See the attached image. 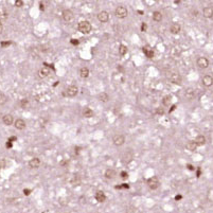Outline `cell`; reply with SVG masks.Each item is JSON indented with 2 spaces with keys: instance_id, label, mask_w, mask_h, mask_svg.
I'll list each match as a JSON object with an SVG mask.
<instances>
[{
  "instance_id": "cell-1",
  "label": "cell",
  "mask_w": 213,
  "mask_h": 213,
  "mask_svg": "<svg viewBox=\"0 0 213 213\" xmlns=\"http://www.w3.org/2000/svg\"><path fill=\"white\" fill-rule=\"evenodd\" d=\"M77 28H79V31H80L81 33H83V34H89V33L91 32V24H90V22L89 21H81L80 24H79V26H77Z\"/></svg>"
},
{
  "instance_id": "cell-2",
  "label": "cell",
  "mask_w": 213,
  "mask_h": 213,
  "mask_svg": "<svg viewBox=\"0 0 213 213\" xmlns=\"http://www.w3.org/2000/svg\"><path fill=\"white\" fill-rule=\"evenodd\" d=\"M115 14L118 18H125V17H127V15H128V11H127V9L124 5H119V7H117V9H116Z\"/></svg>"
},
{
  "instance_id": "cell-3",
  "label": "cell",
  "mask_w": 213,
  "mask_h": 213,
  "mask_svg": "<svg viewBox=\"0 0 213 213\" xmlns=\"http://www.w3.org/2000/svg\"><path fill=\"white\" fill-rule=\"evenodd\" d=\"M148 188H150L151 190H156V189L159 188L160 181H159V179H158V177L153 176V177H151L150 179L148 180Z\"/></svg>"
},
{
  "instance_id": "cell-4",
  "label": "cell",
  "mask_w": 213,
  "mask_h": 213,
  "mask_svg": "<svg viewBox=\"0 0 213 213\" xmlns=\"http://www.w3.org/2000/svg\"><path fill=\"white\" fill-rule=\"evenodd\" d=\"M77 92H79V89H77L76 86H74V85H71V86H68L67 88L65 89V96H70V98H73V96H75L77 94Z\"/></svg>"
},
{
  "instance_id": "cell-5",
  "label": "cell",
  "mask_w": 213,
  "mask_h": 213,
  "mask_svg": "<svg viewBox=\"0 0 213 213\" xmlns=\"http://www.w3.org/2000/svg\"><path fill=\"white\" fill-rule=\"evenodd\" d=\"M134 159V153L131 150L126 151L124 154L122 155V162L124 164H128L129 162H131Z\"/></svg>"
},
{
  "instance_id": "cell-6",
  "label": "cell",
  "mask_w": 213,
  "mask_h": 213,
  "mask_svg": "<svg viewBox=\"0 0 213 213\" xmlns=\"http://www.w3.org/2000/svg\"><path fill=\"white\" fill-rule=\"evenodd\" d=\"M113 141H114V143H115V145H117V146H121V145L124 144L125 137L123 136V135L118 134V135H115V136H114Z\"/></svg>"
},
{
  "instance_id": "cell-7",
  "label": "cell",
  "mask_w": 213,
  "mask_h": 213,
  "mask_svg": "<svg viewBox=\"0 0 213 213\" xmlns=\"http://www.w3.org/2000/svg\"><path fill=\"white\" fill-rule=\"evenodd\" d=\"M63 18H64V20L67 21V22L72 21L73 18H74V15H73L72 11H70V10H64L63 11Z\"/></svg>"
},
{
  "instance_id": "cell-8",
  "label": "cell",
  "mask_w": 213,
  "mask_h": 213,
  "mask_svg": "<svg viewBox=\"0 0 213 213\" xmlns=\"http://www.w3.org/2000/svg\"><path fill=\"white\" fill-rule=\"evenodd\" d=\"M170 80L175 85H181V83H183V79H181V76L178 74V73H173V74H171Z\"/></svg>"
},
{
  "instance_id": "cell-9",
  "label": "cell",
  "mask_w": 213,
  "mask_h": 213,
  "mask_svg": "<svg viewBox=\"0 0 213 213\" xmlns=\"http://www.w3.org/2000/svg\"><path fill=\"white\" fill-rule=\"evenodd\" d=\"M197 66H198L199 68H201V69L208 68L209 61L206 59V57H199V59H197Z\"/></svg>"
},
{
  "instance_id": "cell-10",
  "label": "cell",
  "mask_w": 213,
  "mask_h": 213,
  "mask_svg": "<svg viewBox=\"0 0 213 213\" xmlns=\"http://www.w3.org/2000/svg\"><path fill=\"white\" fill-rule=\"evenodd\" d=\"M142 51L148 59H153V57H154V50L152 49L151 46H145V47H143Z\"/></svg>"
},
{
  "instance_id": "cell-11",
  "label": "cell",
  "mask_w": 213,
  "mask_h": 213,
  "mask_svg": "<svg viewBox=\"0 0 213 213\" xmlns=\"http://www.w3.org/2000/svg\"><path fill=\"white\" fill-rule=\"evenodd\" d=\"M98 19L100 22H107L108 19H109V14H108L106 11H102L98 14Z\"/></svg>"
},
{
  "instance_id": "cell-12",
  "label": "cell",
  "mask_w": 213,
  "mask_h": 213,
  "mask_svg": "<svg viewBox=\"0 0 213 213\" xmlns=\"http://www.w3.org/2000/svg\"><path fill=\"white\" fill-rule=\"evenodd\" d=\"M201 82H203V85H204V86L210 87V86H212V84H213V77L211 76V75H205V76L203 77Z\"/></svg>"
},
{
  "instance_id": "cell-13",
  "label": "cell",
  "mask_w": 213,
  "mask_h": 213,
  "mask_svg": "<svg viewBox=\"0 0 213 213\" xmlns=\"http://www.w3.org/2000/svg\"><path fill=\"white\" fill-rule=\"evenodd\" d=\"M14 126L16 129L22 131V129L26 128V122H24L22 119H17L16 121L14 122Z\"/></svg>"
},
{
  "instance_id": "cell-14",
  "label": "cell",
  "mask_w": 213,
  "mask_h": 213,
  "mask_svg": "<svg viewBox=\"0 0 213 213\" xmlns=\"http://www.w3.org/2000/svg\"><path fill=\"white\" fill-rule=\"evenodd\" d=\"M2 121L3 123H4L5 125H7V126H10V125H12L13 123H14V118H13L12 115H4L2 118Z\"/></svg>"
},
{
  "instance_id": "cell-15",
  "label": "cell",
  "mask_w": 213,
  "mask_h": 213,
  "mask_svg": "<svg viewBox=\"0 0 213 213\" xmlns=\"http://www.w3.org/2000/svg\"><path fill=\"white\" fill-rule=\"evenodd\" d=\"M38 74H39V77H42V79L47 77L48 75L50 74V68L48 67V66H44V67H42V68L39 70Z\"/></svg>"
},
{
  "instance_id": "cell-16",
  "label": "cell",
  "mask_w": 213,
  "mask_h": 213,
  "mask_svg": "<svg viewBox=\"0 0 213 213\" xmlns=\"http://www.w3.org/2000/svg\"><path fill=\"white\" fill-rule=\"evenodd\" d=\"M203 15L206 18H212L213 17V7H206L203 10Z\"/></svg>"
},
{
  "instance_id": "cell-17",
  "label": "cell",
  "mask_w": 213,
  "mask_h": 213,
  "mask_svg": "<svg viewBox=\"0 0 213 213\" xmlns=\"http://www.w3.org/2000/svg\"><path fill=\"white\" fill-rule=\"evenodd\" d=\"M29 166H30V168H32V169H37V168H39L40 166V160L38 159V158H32V159L29 161Z\"/></svg>"
},
{
  "instance_id": "cell-18",
  "label": "cell",
  "mask_w": 213,
  "mask_h": 213,
  "mask_svg": "<svg viewBox=\"0 0 213 213\" xmlns=\"http://www.w3.org/2000/svg\"><path fill=\"white\" fill-rule=\"evenodd\" d=\"M96 199L98 203H104L106 200V195L103 191H98L96 193Z\"/></svg>"
},
{
  "instance_id": "cell-19",
  "label": "cell",
  "mask_w": 213,
  "mask_h": 213,
  "mask_svg": "<svg viewBox=\"0 0 213 213\" xmlns=\"http://www.w3.org/2000/svg\"><path fill=\"white\" fill-rule=\"evenodd\" d=\"M181 30V27L179 24H177V22H174V24H172V26L170 27V31H171V33H173V34H178V33L180 32Z\"/></svg>"
},
{
  "instance_id": "cell-20",
  "label": "cell",
  "mask_w": 213,
  "mask_h": 213,
  "mask_svg": "<svg viewBox=\"0 0 213 213\" xmlns=\"http://www.w3.org/2000/svg\"><path fill=\"white\" fill-rule=\"evenodd\" d=\"M82 114H83V117H85V118L94 117V111H92V110L90 109L89 107H85L84 109H83Z\"/></svg>"
},
{
  "instance_id": "cell-21",
  "label": "cell",
  "mask_w": 213,
  "mask_h": 213,
  "mask_svg": "<svg viewBox=\"0 0 213 213\" xmlns=\"http://www.w3.org/2000/svg\"><path fill=\"white\" fill-rule=\"evenodd\" d=\"M195 143H196L197 146H203V145H205V143H206V138H205L204 136H197L196 139H195Z\"/></svg>"
},
{
  "instance_id": "cell-22",
  "label": "cell",
  "mask_w": 213,
  "mask_h": 213,
  "mask_svg": "<svg viewBox=\"0 0 213 213\" xmlns=\"http://www.w3.org/2000/svg\"><path fill=\"white\" fill-rule=\"evenodd\" d=\"M116 176V171L113 169H107L105 171V177L107 178V179H113V178H115Z\"/></svg>"
},
{
  "instance_id": "cell-23",
  "label": "cell",
  "mask_w": 213,
  "mask_h": 213,
  "mask_svg": "<svg viewBox=\"0 0 213 213\" xmlns=\"http://www.w3.org/2000/svg\"><path fill=\"white\" fill-rule=\"evenodd\" d=\"M80 75H81V77H83V79H86V77H88L89 76V69L86 68V67H83V68H81Z\"/></svg>"
},
{
  "instance_id": "cell-24",
  "label": "cell",
  "mask_w": 213,
  "mask_h": 213,
  "mask_svg": "<svg viewBox=\"0 0 213 213\" xmlns=\"http://www.w3.org/2000/svg\"><path fill=\"white\" fill-rule=\"evenodd\" d=\"M197 145L196 143H195V141H189V142L187 143V148L189 151H191V152H194L195 150H196Z\"/></svg>"
},
{
  "instance_id": "cell-25",
  "label": "cell",
  "mask_w": 213,
  "mask_h": 213,
  "mask_svg": "<svg viewBox=\"0 0 213 213\" xmlns=\"http://www.w3.org/2000/svg\"><path fill=\"white\" fill-rule=\"evenodd\" d=\"M161 19H162V14L160 12L156 11V12L153 13V20L158 22V21H161Z\"/></svg>"
},
{
  "instance_id": "cell-26",
  "label": "cell",
  "mask_w": 213,
  "mask_h": 213,
  "mask_svg": "<svg viewBox=\"0 0 213 213\" xmlns=\"http://www.w3.org/2000/svg\"><path fill=\"white\" fill-rule=\"evenodd\" d=\"M99 100L102 101V102H107L109 100V96L106 92H102V94H99Z\"/></svg>"
},
{
  "instance_id": "cell-27",
  "label": "cell",
  "mask_w": 213,
  "mask_h": 213,
  "mask_svg": "<svg viewBox=\"0 0 213 213\" xmlns=\"http://www.w3.org/2000/svg\"><path fill=\"white\" fill-rule=\"evenodd\" d=\"M163 105H166V106H170L171 105V103H172V96H170V94H168V96H166L163 98Z\"/></svg>"
},
{
  "instance_id": "cell-28",
  "label": "cell",
  "mask_w": 213,
  "mask_h": 213,
  "mask_svg": "<svg viewBox=\"0 0 213 213\" xmlns=\"http://www.w3.org/2000/svg\"><path fill=\"white\" fill-rule=\"evenodd\" d=\"M186 96H187L188 99H192L193 96H194V89L188 88L187 90H186Z\"/></svg>"
},
{
  "instance_id": "cell-29",
  "label": "cell",
  "mask_w": 213,
  "mask_h": 213,
  "mask_svg": "<svg viewBox=\"0 0 213 213\" xmlns=\"http://www.w3.org/2000/svg\"><path fill=\"white\" fill-rule=\"evenodd\" d=\"M127 53V47L125 45H121L119 47V54L120 55H125Z\"/></svg>"
},
{
  "instance_id": "cell-30",
  "label": "cell",
  "mask_w": 213,
  "mask_h": 213,
  "mask_svg": "<svg viewBox=\"0 0 213 213\" xmlns=\"http://www.w3.org/2000/svg\"><path fill=\"white\" fill-rule=\"evenodd\" d=\"M7 102V98L5 94H3L2 92H0V105H4Z\"/></svg>"
},
{
  "instance_id": "cell-31",
  "label": "cell",
  "mask_w": 213,
  "mask_h": 213,
  "mask_svg": "<svg viewBox=\"0 0 213 213\" xmlns=\"http://www.w3.org/2000/svg\"><path fill=\"white\" fill-rule=\"evenodd\" d=\"M73 179L71 180V183H72V185H74V186H77L79 183H80V180H79V176L77 175H74L73 176Z\"/></svg>"
},
{
  "instance_id": "cell-32",
  "label": "cell",
  "mask_w": 213,
  "mask_h": 213,
  "mask_svg": "<svg viewBox=\"0 0 213 213\" xmlns=\"http://www.w3.org/2000/svg\"><path fill=\"white\" fill-rule=\"evenodd\" d=\"M28 100H27V99H22V100L20 101V106L22 108H26L27 107V105H28Z\"/></svg>"
},
{
  "instance_id": "cell-33",
  "label": "cell",
  "mask_w": 213,
  "mask_h": 213,
  "mask_svg": "<svg viewBox=\"0 0 213 213\" xmlns=\"http://www.w3.org/2000/svg\"><path fill=\"white\" fill-rule=\"evenodd\" d=\"M14 4H15V7H21L22 5H24V1L22 0H16L14 2Z\"/></svg>"
},
{
  "instance_id": "cell-34",
  "label": "cell",
  "mask_w": 213,
  "mask_h": 213,
  "mask_svg": "<svg viewBox=\"0 0 213 213\" xmlns=\"http://www.w3.org/2000/svg\"><path fill=\"white\" fill-rule=\"evenodd\" d=\"M129 186L127 183H122L120 186H116V189H128Z\"/></svg>"
},
{
  "instance_id": "cell-35",
  "label": "cell",
  "mask_w": 213,
  "mask_h": 213,
  "mask_svg": "<svg viewBox=\"0 0 213 213\" xmlns=\"http://www.w3.org/2000/svg\"><path fill=\"white\" fill-rule=\"evenodd\" d=\"M7 14L5 12H1V13H0V22H2V20L7 19Z\"/></svg>"
},
{
  "instance_id": "cell-36",
  "label": "cell",
  "mask_w": 213,
  "mask_h": 213,
  "mask_svg": "<svg viewBox=\"0 0 213 213\" xmlns=\"http://www.w3.org/2000/svg\"><path fill=\"white\" fill-rule=\"evenodd\" d=\"M146 30H148V24H145V22H142L141 24V31L142 32H146Z\"/></svg>"
},
{
  "instance_id": "cell-37",
  "label": "cell",
  "mask_w": 213,
  "mask_h": 213,
  "mask_svg": "<svg viewBox=\"0 0 213 213\" xmlns=\"http://www.w3.org/2000/svg\"><path fill=\"white\" fill-rule=\"evenodd\" d=\"M12 44L11 42H0V46L2 48H4V47H7V46H10V45Z\"/></svg>"
},
{
  "instance_id": "cell-38",
  "label": "cell",
  "mask_w": 213,
  "mask_h": 213,
  "mask_svg": "<svg viewBox=\"0 0 213 213\" xmlns=\"http://www.w3.org/2000/svg\"><path fill=\"white\" fill-rule=\"evenodd\" d=\"M121 178H123V179H126L127 178V176H128V174H127V172H125V171H122L121 172Z\"/></svg>"
},
{
  "instance_id": "cell-39",
  "label": "cell",
  "mask_w": 213,
  "mask_h": 213,
  "mask_svg": "<svg viewBox=\"0 0 213 213\" xmlns=\"http://www.w3.org/2000/svg\"><path fill=\"white\" fill-rule=\"evenodd\" d=\"M70 42H71V45H73V46H76V45H79V40L77 39H74V38H73V39H71L70 40Z\"/></svg>"
},
{
  "instance_id": "cell-40",
  "label": "cell",
  "mask_w": 213,
  "mask_h": 213,
  "mask_svg": "<svg viewBox=\"0 0 213 213\" xmlns=\"http://www.w3.org/2000/svg\"><path fill=\"white\" fill-rule=\"evenodd\" d=\"M5 146H7V148H11L13 146V142H11V141L7 140V144H5Z\"/></svg>"
},
{
  "instance_id": "cell-41",
  "label": "cell",
  "mask_w": 213,
  "mask_h": 213,
  "mask_svg": "<svg viewBox=\"0 0 213 213\" xmlns=\"http://www.w3.org/2000/svg\"><path fill=\"white\" fill-rule=\"evenodd\" d=\"M7 140L11 141V142H13V141H17V137H10Z\"/></svg>"
},
{
  "instance_id": "cell-42",
  "label": "cell",
  "mask_w": 213,
  "mask_h": 213,
  "mask_svg": "<svg viewBox=\"0 0 213 213\" xmlns=\"http://www.w3.org/2000/svg\"><path fill=\"white\" fill-rule=\"evenodd\" d=\"M30 192H31V190H29V189H24V195H29V194H30Z\"/></svg>"
},
{
  "instance_id": "cell-43",
  "label": "cell",
  "mask_w": 213,
  "mask_h": 213,
  "mask_svg": "<svg viewBox=\"0 0 213 213\" xmlns=\"http://www.w3.org/2000/svg\"><path fill=\"white\" fill-rule=\"evenodd\" d=\"M181 198H183V196H181V195H176V196H175L176 200H179V199H181Z\"/></svg>"
},
{
  "instance_id": "cell-44",
  "label": "cell",
  "mask_w": 213,
  "mask_h": 213,
  "mask_svg": "<svg viewBox=\"0 0 213 213\" xmlns=\"http://www.w3.org/2000/svg\"><path fill=\"white\" fill-rule=\"evenodd\" d=\"M187 168H188V169H189V170H191V171H193V170H194V168H193V166H191V164H188Z\"/></svg>"
},
{
  "instance_id": "cell-45",
  "label": "cell",
  "mask_w": 213,
  "mask_h": 213,
  "mask_svg": "<svg viewBox=\"0 0 213 213\" xmlns=\"http://www.w3.org/2000/svg\"><path fill=\"white\" fill-rule=\"evenodd\" d=\"M2 30H3V26H2V22H0V34L2 33Z\"/></svg>"
},
{
  "instance_id": "cell-46",
  "label": "cell",
  "mask_w": 213,
  "mask_h": 213,
  "mask_svg": "<svg viewBox=\"0 0 213 213\" xmlns=\"http://www.w3.org/2000/svg\"><path fill=\"white\" fill-rule=\"evenodd\" d=\"M156 113L157 114H163V109H160V108H159V109H157Z\"/></svg>"
},
{
  "instance_id": "cell-47",
  "label": "cell",
  "mask_w": 213,
  "mask_h": 213,
  "mask_svg": "<svg viewBox=\"0 0 213 213\" xmlns=\"http://www.w3.org/2000/svg\"><path fill=\"white\" fill-rule=\"evenodd\" d=\"M199 175H200V169L197 170V177H199Z\"/></svg>"
},
{
  "instance_id": "cell-48",
  "label": "cell",
  "mask_w": 213,
  "mask_h": 213,
  "mask_svg": "<svg viewBox=\"0 0 213 213\" xmlns=\"http://www.w3.org/2000/svg\"><path fill=\"white\" fill-rule=\"evenodd\" d=\"M44 9H45V7H44V4H42V3H40V10H42V11H44Z\"/></svg>"
}]
</instances>
